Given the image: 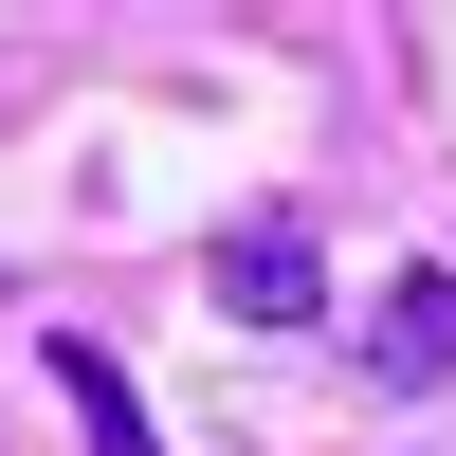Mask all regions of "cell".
<instances>
[{
  "label": "cell",
  "mask_w": 456,
  "mask_h": 456,
  "mask_svg": "<svg viewBox=\"0 0 456 456\" xmlns=\"http://www.w3.org/2000/svg\"><path fill=\"white\" fill-rule=\"evenodd\" d=\"M365 384H456V274H438V256L384 274V311H365Z\"/></svg>",
  "instance_id": "obj_1"
},
{
  "label": "cell",
  "mask_w": 456,
  "mask_h": 456,
  "mask_svg": "<svg viewBox=\"0 0 456 456\" xmlns=\"http://www.w3.org/2000/svg\"><path fill=\"white\" fill-rule=\"evenodd\" d=\"M219 311L238 329H311V238H292V219H238V238H219Z\"/></svg>",
  "instance_id": "obj_2"
},
{
  "label": "cell",
  "mask_w": 456,
  "mask_h": 456,
  "mask_svg": "<svg viewBox=\"0 0 456 456\" xmlns=\"http://www.w3.org/2000/svg\"><path fill=\"white\" fill-rule=\"evenodd\" d=\"M55 402H73V438H92V456H165V438H146V402H128V365L73 347V329H55Z\"/></svg>",
  "instance_id": "obj_3"
}]
</instances>
